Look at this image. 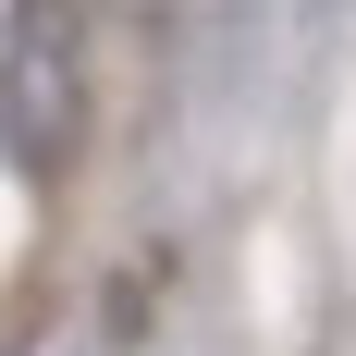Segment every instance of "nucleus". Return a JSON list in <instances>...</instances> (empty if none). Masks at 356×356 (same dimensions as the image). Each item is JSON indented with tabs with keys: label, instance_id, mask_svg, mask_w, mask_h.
<instances>
[{
	"label": "nucleus",
	"instance_id": "nucleus-1",
	"mask_svg": "<svg viewBox=\"0 0 356 356\" xmlns=\"http://www.w3.org/2000/svg\"><path fill=\"white\" fill-rule=\"evenodd\" d=\"M74 74H86L74 0H0V136L25 184L74 160Z\"/></svg>",
	"mask_w": 356,
	"mask_h": 356
}]
</instances>
